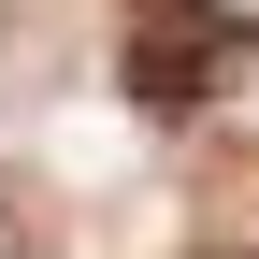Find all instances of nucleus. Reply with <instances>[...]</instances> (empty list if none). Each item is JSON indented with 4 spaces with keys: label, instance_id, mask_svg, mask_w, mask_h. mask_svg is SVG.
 <instances>
[{
    "label": "nucleus",
    "instance_id": "1",
    "mask_svg": "<svg viewBox=\"0 0 259 259\" xmlns=\"http://www.w3.org/2000/svg\"><path fill=\"white\" fill-rule=\"evenodd\" d=\"M231 58H245V29L216 15V0H187V29H173V15L130 29V101H144V115H187V101L231 87Z\"/></svg>",
    "mask_w": 259,
    "mask_h": 259
}]
</instances>
